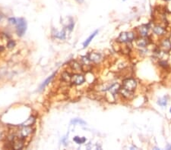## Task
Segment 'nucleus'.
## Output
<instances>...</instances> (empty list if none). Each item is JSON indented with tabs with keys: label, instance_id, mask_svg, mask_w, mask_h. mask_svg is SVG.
I'll use <instances>...</instances> for the list:
<instances>
[{
	"label": "nucleus",
	"instance_id": "nucleus-4",
	"mask_svg": "<svg viewBox=\"0 0 171 150\" xmlns=\"http://www.w3.org/2000/svg\"><path fill=\"white\" fill-rule=\"evenodd\" d=\"M70 80L75 85H81L83 83H84L85 78L83 75L80 74H75L74 75H72V76H71Z\"/></svg>",
	"mask_w": 171,
	"mask_h": 150
},
{
	"label": "nucleus",
	"instance_id": "nucleus-7",
	"mask_svg": "<svg viewBox=\"0 0 171 150\" xmlns=\"http://www.w3.org/2000/svg\"><path fill=\"white\" fill-rule=\"evenodd\" d=\"M161 48L164 52H169L171 49V42L168 39H164L161 42Z\"/></svg>",
	"mask_w": 171,
	"mask_h": 150
},
{
	"label": "nucleus",
	"instance_id": "nucleus-23",
	"mask_svg": "<svg viewBox=\"0 0 171 150\" xmlns=\"http://www.w3.org/2000/svg\"><path fill=\"white\" fill-rule=\"evenodd\" d=\"M168 149H171V146H168Z\"/></svg>",
	"mask_w": 171,
	"mask_h": 150
},
{
	"label": "nucleus",
	"instance_id": "nucleus-12",
	"mask_svg": "<svg viewBox=\"0 0 171 150\" xmlns=\"http://www.w3.org/2000/svg\"><path fill=\"white\" fill-rule=\"evenodd\" d=\"M97 33H98V31H97V30H96L94 33H92V34H91V36L88 37V38L86 40V41H85V42L84 43V44H83V46H84V48L87 47V46H88L90 44V43L92 41V40L94 38V36L97 35Z\"/></svg>",
	"mask_w": 171,
	"mask_h": 150
},
{
	"label": "nucleus",
	"instance_id": "nucleus-8",
	"mask_svg": "<svg viewBox=\"0 0 171 150\" xmlns=\"http://www.w3.org/2000/svg\"><path fill=\"white\" fill-rule=\"evenodd\" d=\"M152 31L154 34L157 36H163L164 34H165V29L161 26H160V25H156V26H154L152 29Z\"/></svg>",
	"mask_w": 171,
	"mask_h": 150
},
{
	"label": "nucleus",
	"instance_id": "nucleus-1",
	"mask_svg": "<svg viewBox=\"0 0 171 150\" xmlns=\"http://www.w3.org/2000/svg\"><path fill=\"white\" fill-rule=\"evenodd\" d=\"M137 86V82L135 79L132 78H128L123 80V85H122V89L126 90L127 91L130 92H134V90H136Z\"/></svg>",
	"mask_w": 171,
	"mask_h": 150
},
{
	"label": "nucleus",
	"instance_id": "nucleus-6",
	"mask_svg": "<svg viewBox=\"0 0 171 150\" xmlns=\"http://www.w3.org/2000/svg\"><path fill=\"white\" fill-rule=\"evenodd\" d=\"M149 26L148 25H142L138 29V33L141 37H147L148 34V31H149Z\"/></svg>",
	"mask_w": 171,
	"mask_h": 150
},
{
	"label": "nucleus",
	"instance_id": "nucleus-13",
	"mask_svg": "<svg viewBox=\"0 0 171 150\" xmlns=\"http://www.w3.org/2000/svg\"><path fill=\"white\" fill-rule=\"evenodd\" d=\"M55 75H56V73H53L52 75H51V76H50V77H49L43 83H42V85L40 86V90H43V88H44V87L46 86H47L48 84H49V83H50L53 79V77H54V76H55Z\"/></svg>",
	"mask_w": 171,
	"mask_h": 150
},
{
	"label": "nucleus",
	"instance_id": "nucleus-16",
	"mask_svg": "<svg viewBox=\"0 0 171 150\" xmlns=\"http://www.w3.org/2000/svg\"><path fill=\"white\" fill-rule=\"evenodd\" d=\"M158 104H159L160 105H161V106H165L167 105V99L165 98L159 99V100H158Z\"/></svg>",
	"mask_w": 171,
	"mask_h": 150
},
{
	"label": "nucleus",
	"instance_id": "nucleus-20",
	"mask_svg": "<svg viewBox=\"0 0 171 150\" xmlns=\"http://www.w3.org/2000/svg\"><path fill=\"white\" fill-rule=\"evenodd\" d=\"M3 49H4L3 46H0V52H1V51H2Z\"/></svg>",
	"mask_w": 171,
	"mask_h": 150
},
{
	"label": "nucleus",
	"instance_id": "nucleus-14",
	"mask_svg": "<svg viewBox=\"0 0 171 150\" xmlns=\"http://www.w3.org/2000/svg\"><path fill=\"white\" fill-rule=\"evenodd\" d=\"M35 121V119L33 118V117H31L29 118L28 119H27L26 121H24L22 124H21V126H31V125H32Z\"/></svg>",
	"mask_w": 171,
	"mask_h": 150
},
{
	"label": "nucleus",
	"instance_id": "nucleus-22",
	"mask_svg": "<svg viewBox=\"0 0 171 150\" xmlns=\"http://www.w3.org/2000/svg\"><path fill=\"white\" fill-rule=\"evenodd\" d=\"M2 17L1 14H0V21H1V20H2Z\"/></svg>",
	"mask_w": 171,
	"mask_h": 150
},
{
	"label": "nucleus",
	"instance_id": "nucleus-18",
	"mask_svg": "<svg viewBox=\"0 0 171 150\" xmlns=\"http://www.w3.org/2000/svg\"><path fill=\"white\" fill-rule=\"evenodd\" d=\"M159 65H160L161 66L164 67V68L168 67V63H167V61H159Z\"/></svg>",
	"mask_w": 171,
	"mask_h": 150
},
{
	"label": "nucleus",
	"instance_id": "nucleus-24",
	"mask_svg": "<svg viewBox=\"0 0 171 150\" xmlns=\"http://www.w3.org/2000/svg\"><path fill=\"white\" fill-rule=\"evenodd\" d=\"M170 113H171V108H170Z\"/></svg>",
	"mask_w": 171,
	"mask_h": 150
},
{
	"label": "nucleus",
	"instance_id": "nucleus-2",
	"mask_svg": "<svg viewBox=\"0 0 171 150\" xmlns=\"http://www.w3.org/2000/svg\"><path fill=\"white\" fill-rule=\"evenodd\" d=\"M136 39V34L133 32H123L118 37L117 41L120 43H129Z\"/></svg>",
	"mask_w": 171,
	"mask_h": 150
},
{
	"label": "nucleus",
	"instance_id": "nucleus-19",
	"mask_svg": "<svg viewBox=\"0 0 171 150\" xmlns=\"http://www.w3.org/2000/svg\"><path fill=\"white\" fill-rule=\"evenodd\" d=\"M14 46H15V42H13L12 40H10V41L8 42V46L9 48L13 47Z\"/></svg>",
	"mask_w": 171,
	"mask_h": 150
},
{
	"label": "nucleus",
	"instance_id": "nucleus-9",
	"mask_svg": "<svg viewBox=\"0 0 171 150\" xmlns=\"http://www.w3.org/2000/svg\"><path fill=\"white\" fill-rule=\"evenodd\" d=\"M23 139L20 138V137H18V139L14 140L13 143H12V147L15 149H21L23 148L24 144H23Z\"/></svg>",
	"mask_w": 171,
	"mask_h": 150
},
{
	"label": "nucleus",
	"instance_id": "nucleus-3",
	"mask_svg": "<svg viewBox=\"0 0 171 150\" xmlns=\"http://www.w3.org/2000/svg\"><path fill=\"white\" fill-rule=\"evenodd\" d=\"M16 29L17 33L19 36H22L26 31L27 29V23L23 18H18L16 21Z\"/></svg>",
	"mask_w": 171,
	"mask_h": 150
},
{
	"label": "nucleus",
	"instance_id": "nucleus-10",
	"mask_svg": "<svg viewBox=\"0 0 171 150\" xmlns=\"http://www.w3.org/2000/svg\"><path fill=\"white\" fill-rule=\"evenodd\" d=\"M148 43L149 41L146 37H141V39L136 40V45L138 47H141V48H144L145 46H147Z\"/></svg>",
	"mask_w": 171,
	"mask_h": 150
},
{
	"label": "nucleus",
	"instance_id": "nucleus-15",
	"mask_svg": "<svg viewBox=\"0 0 171 150\" xmlns=\"http://www.w3.org/2000/svg\"><path fill=\"white\" fill-rule=\"evenodd\" d=\"M74 141L75 143H77L78 144H81L84 143L85 141H86V139L84 137H79V136H75L74 138Z\"/></svg>",
	"mask_w": 171,
	"mask_h": 150
},
{
	"label": "nucleus",
	"instance_id": "nucleus-11",
	"mask_svg": "<svg viewBox=\"0 0 171 150\" xmlns=\"http://www.w3.org/2000/svg\"><path fill=\"white\" fill-rule=\"evenodd\" d=\"M88 58H89V60L91 61H94V62H98L101 59V56L100 54L94 53V52L89 54V55H88Z\"/></svg>",
	"mask_w": 171,
	"mask_h": 150
},
{
	"label": "nucleus",
	"instance_id": "nucleus-5",
	"mask_svg": "<svg viewBox=\"0 0 171 150\" xmlns=\"http://www.w3.org/2000/svg\"><path fill=\"white\" fill-rule=\"evenodd\" d=\"M31 133H32V128L30 126H23V127L20 130H18L19 136L21 139L25 138V137L29 136Z\"/></svg>",
	"mask_w": 171,
	"mask_h": 150
},
{
	"label": "nucleus",
	"instance_id": "nucleus-21",
	"mask_svg": "<svg viewBox=\"0 0 171 150\" xmlns=\"http://www.w3.org/2000/svg\"><path fill=\"white\" fill-rule=\"evenodd\" d=\"M77 1H78V2H80V3H81V2H83V0H77Z\"/></svg>",
	"mask_w": 171,
	"mask_h": 150
},
{
	"label": "nucleus",
	"instance_id": "nucleus-17",
	"mask_svg": "<svg viewBox=\"0 0 171 150\" xmlns=\"http://www.w3.org/2000/svg\"><path fill=\"white\" fill-rule=\"evenodd\" d=\"M71 124H84V121L80 120V119H74L71 121Z\"/></svg>",
	"mask_w": 171,
	"mask_h": 150
},
{
	"label": "nucleus",
	"instance_id": "nucleus-25",
	"mask_svg": "<svg viewBox=\"0 0 171 150\" xmlns=\"http://www.w3.org/2000/svg\"><path fill=\"white\" fill-rule=\"evenodd\" d=\"M166 1H171V0H166Z\"/></svg>",
	"mask_w": 171,
	"mask_h": 150
}]
</instances>
